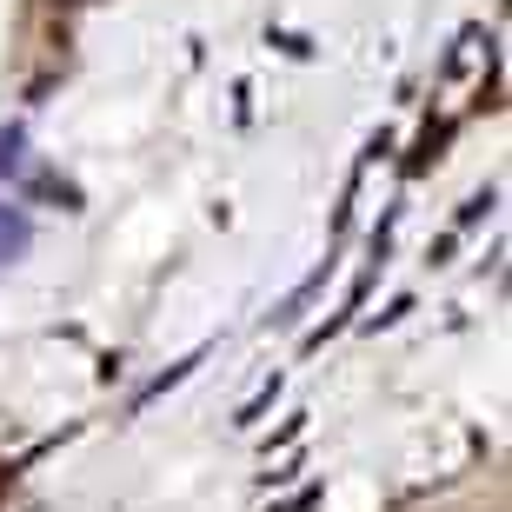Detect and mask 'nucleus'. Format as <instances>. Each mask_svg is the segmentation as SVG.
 I'll list each match as a JSON object with an SVG mask.
<instances>
[{"label":"nucleus","instance_id":"1","mask_svg":"<svg viewBox=\"0 0 512 512\" xmlns=\"http://www.w3.org/2000/svg\"><path fill=\"white\" fill-rule=\"evenodd\" d=\"M27 253V220L14 207H0V260H20Z\"/></svg>","mask_w":512,"mask_h":512}]
</instances>
